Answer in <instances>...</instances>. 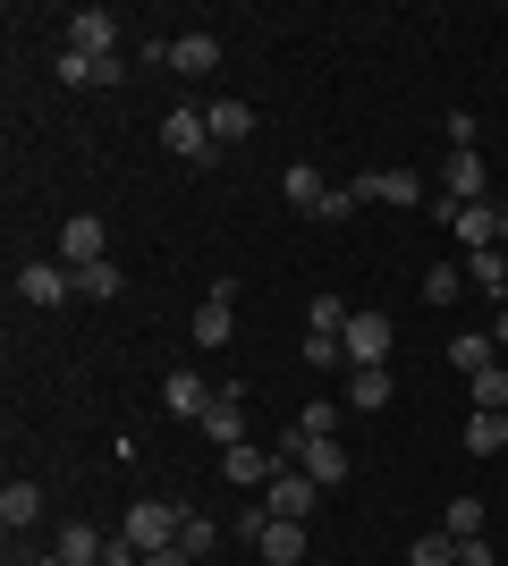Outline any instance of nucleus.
Returning a JSON list of instances; mask_svg holds the SVG:
<instances>
[{
	"label": "nucleus",
	"mask_w": 508,
	"mask_h": 566,
	"mask_svg": "<svg viewBox=\"0 0 508 566\" xmlns=\"http://www.w3.org/2000/svg\"><path fill=\"white\" fill-rule=\"evenodd\" d=\"M120 533H127V542H136V549L153 558V549H169L178 533H187V507H178V499H136Z\"/></svg>",
	"instance_id": "1"
},
{
	"label": "nucleus",
	"mask_w": 508,
	"mask_h": 566,
	"mask_svg": "<svg viewBox=\"0 0 508 566\" xmlns=\"http://www.w3.org/2000/svg\"><path fill=\"white\" fill-rule=\"evenodd\" d=\"M356 203H364L356 187H331V195H322V212H314V220H322V229H339V220H356Z\"/></svg>",
	"instance_id": "34"
},
{
	"label": "nucleus",
	"mask_w": 508,
	"mask_h": 566,
	"mask_svg": "<svg viewBox=\"0 0 508 566\" xmlns=\"http://www.w3.org/2000/svg\"><path fill=\"white\" fill-rule=\"evenodd\" d=\"M433 220H449V229L466 237V254L500 245V212H491V203H458V195H433Z\"/></svg>",
	"instance_id": "4"
},
{
	"label": "nucleus",
	"mask_w": 508,
	"mask_h": 566,
	"mask_svg": "<svg viewBox=\"0 0 508 566\" xmlns=\"http://www.w3.org/2000/svg\"><path fill=\"white\" fill-rule=\"evenodd\" d=\"M145 566H195V549H178V542H169V549H153Z\"/></svg>",
	"instance_id": "40"
},
{
	"label": "nucleus",
	"mask_w": 508,
	"mask_h": 566,
	"mask_svg": "<svg viewBox=\"0 0 508 566\" xmlns=\"http://www.w3.org/2000/svg\"><path fill=\"white\" fill-rule=\"evenodd\" d=\"M466 398L484 406V415H508V364H484V373L466 380Z\"/></svg>",
	"instance_id": "29"
},
{
	"label": "nucleus",
	"mask_w": 508,
	"mask_h": 566,
	"mask_svg": "<svg viewBox=\"0 0 508 566\" xmlns=\"http://www.w3.org/2000/svg\"><path fill=\"white\" fill-rule=\"evenodd\" d=\"M458 287H466V271H449V262H440V271H424V305H449Z\"/></svg>",
	"instance_id": "36"
},
{
	"label": "nucleus",
	"mask_w": 508,
	"mask_h": 566,
	"mask_svg": "<svg viewBox=\"0 0 508 566\" xmlns=\"http://www.w3.org/2000/svg\"><path fill=\"white\" fill-rule=\"evenodd\" d=\"M440 136H449V153H475V136H484V118H475V111H449V118H440Z\"/></svg>",
	"instance_id": "33"
},
{
	"label": "nucleus",
	"mask_w": 508,
	"mask_h": 566,
	"mask_svg": "<svg viewBox=\"0 0 508 566\" xmlns=\"http://www.w3.org/2000/svg\"><path fill=\"white\" fill-rule=\"evenodd\" d=\"M204 431H212V449H238V440H246V380H220V389H212Z\"/></svg>",
	"instance_id": "9"
},
{
	"label": "nucleus",
	"mask_w": 508,
	"mask_h": 566,
	"mask_svg": "<svg viewBox=\"0 0 508 566\" xmlns=\"http://www.w3.org/2000/svg\"><path fill=\"white\" fill-rule=\"evenodd\" d=\"M500 313H508V296H500Z\"/></svg>",
	"instance_id": "44"
},
{
	"label": "nucleus",
	"mask_w": 508,
	"mask_h": 566,
	"mask_svg": "<svg viewBox=\"0 0 508 566\" xmlns=\"http://www.w3.org/2000/svg\"><path fill=\"white\" fill-rule=\"evenodd\" d=\"M34 566H69V558H60V549H51V558H34Z\"/></svg>",
	"instance_id": "42"
},
{
	"label": "nucleus",
	"mask_w": 508,
	"mask_h": 566,
	"mask_svg": "<svg viewBox=\"0 0 508 566\" xmlns=\"http://www.w3.org/2000/svg\"><path fill=\"white\" fill-rule=\"evenodd\" d=\"M204 127H212V144H246V136H255V102L212 94V102H204Z\"/></svg>",
	"instance_id": "16"
},
{
	"label": "nucleus",
	"mask_w": 508,
	"mask_h": 566,
	"mask_svg": "<svg viewBox=\"0 0 508 566\" xmlns=\"http://www.w3.org/2000/svg\"><path fill=\"white\" fill-rule=\"evenodd\" d=\"M484 524H491V507H484V499H449V507H440V533H458V542H475V533H484Z\"/></svg>",
	"instance_id": "27"
},
{
	"label": "nucleus",
	"mask_w": 508,
	"mask_h": 566,
	"mask_svg": "<svg viewBox=\"0 0 508 566\" xmlns=\"http://www.w3.org/2000/svg\"><path fill=\"white\" fill-rule=\"evenodd\" d=\"M162 153H169V161H195V169L212 161L220 144H212V127H204V111H169L162 118Z\"/></svg>",
	"instance_id": "7"
},
{
	"label": "nucleus",
	"mask_w": 508,
	"mask_h": 566,
	"mask_svg": "<svg viewBox=\"0 0 508 566\" xmlns=\"http://www.w3.org/2000/svg\"><path fill=\"white\" fill-rule=\"evenodd\" d=\"M102 549H111V533H94L85 516L60 524V558H69V566H102Z\"/></svg>",
	"instance_id": "22"
},
{
	"label": "nucleus",
	"mask_w": 508,
	"mask_h": 566,
	"mask_svg": "<svg viewBox=\"0 0 508 566\" xmlns=\"http://www.w3.org/2000/svg\"><path fill=\"white\" fill-rule=\"evenodd\" d=\"M280 195H289V212L314 220V212H322V195H331V178H322L314 161H289V169H280Z\"/></svg>",
	"instance_id": "18"
},
{
	"label": "nucleus",
	"mask_w": 508,
	"mask_h": 566,
	"mask_svg": "<svg viewBox=\"0 0 508 566\" xmlns=\"http://www.w3.org/2000/svg\"><path fill=\"white\" fill-rule=\"evenodd\" d=\"M491 347H500V355H508V313H500V322H491Z\"/></svg>",
	"instance_id": "41"
},
{
	"label": "nucleus",
	"mask_w": 508,
	"mask_h": 566,
	"mask_svg": "<svg viewBox=\"0 0 508 566\" xmlns=\"http://www.w3.org/2000/svg\"><path fill=\"white\" fill-rule=\"evenodd\" d=\"M440 195H458V203H491V161H484V153H449V161H440Z\"/></svg>",
	"instance_id": "10"
},
{
	"label": "nucleus",
	"mask_w": 508,
	"mask_h": 566,
	"mask_svg": "<svg viewBox=\"0 0 508 566\" xmlns=\"http://www.w3.org/2000/svg\"><path fill=\"white\" fill-rule=\"evenodd\" d=\"M390 389H398V380H390V364H348V406H356V415H382Z\"/></svg>",
	"instance_id": "17"
},
{
	"label": "nucleus",
	"mask_w": 508,
	"mask_h": 566,
	"mask_svg": "<svg viewBox=\"0 0 508 566\" xmlns=\"http://www.w3.org/2000/svg\"><path fill=\"white\" fill-rule=\"evenodd\" d=\"M18 296H25V305H69V296H76V271H69V262H25V271H18Z\"/></svg>",
	"instance_id": "11"
},
{
	"label": "nucleus",
	"mask_w": 508,
	"mask_h": 566,
	"mask_svg": "<svg viewBox=\"0 0 508 566\" xmlns=\"http://www.w3.org/2000/svg\"><path fill=\"white\" fill-rule=\"evenodd\" d=\"M356 195H364V203H398V212H407V203H424V178H415V169H364Z\"/></svg>",
	"instance_id": "14"
},
{
	"label": "nucleus",
	"mask_w": 508,
	"mask_h": 566,
	"mask_svg": "<svg viewBox=\"0 0 508 566\" xmlns=\"http://www.w3.org/2000/svg\"><path fill=\"white\" fill-rule=\"evenodd\" d=\"M458 440H466V457H500L508 449V415H484V406H475Z\"/></svg>",
	"instance_id": "21"
},
{
	"label": "nucleus",
	"mask_w": 508,
	"mask_h": 566,
	"mask_svg": "<svg viewBox=\"0 0 508 566\" xmlns=\"http://www.w3.org/2000/svg\"><path fill=\"white\" fill-rule=\"evenodd\" d=\"M34 516H43V491H34V482H9V491H0V524H9V533H25Z\"/></svg>",
	"instance_id": "28"
},
{
	"label": "nucleus",
	"mask_w": 508,
	"mask_h": 566,
	"mask_svg": "<svg viewBox=\"0 0 508 566\" xmlns=\"http://www.w3.org/2000/svg\"><path fill=\"white\" fill-rule=\"evenodd\" d=\"M120 9H76L69 18V51H120Z\"/></svg>",
	"instance_id": "15"
},
{
	"label": "nucleus",
	"mask_w": 508,
	"mask_h": 566,
	"mask_svg": "<svg viewBox=\"0 0 508 566\" xmlns=\"http://www.w3.org/2000/svg\"><path fill=\"white\" fill-rule=\"evenodd\" d=\"M500 245H508V212H500Z\"/></svg>",
	"instance_id": "43"
},
{
	"label": "nucleus",
	"mask_w": 508,
	"mask_h": 566,
	"mask_svg": "<svg viewBox=\"0 0 508 566\" xmlns=\"http://www.w3.org/2000/svg\"><path fill=\"white\" fill-rule=\"evenodd\" d=\"M76 296H85V305H111V296H127V271L120 262H94V271H76Z\"/></svg>",
	"instance_id": "26"
},
{
	"label": "nucleus",
	"mask_w": 508,
	"mask_h": 566,
	"mask_svg": "<svg viewBox=\"0 0 508 566\" xmlns=\"http://www.w3.org/2000/svg\"><path fill=\"white\" fill-rule=\"evenodd\" d=\"M466 280L484 287V296H508V245H484V254H466Z\"/></svg>",
	"instance_id": "25"
},
{
	"label": "nucleus",
	"mask_w": 508,
	"mask_h": 566,
	"mask_svg": "<svg viewBox=\"0 0 508 566\" xmlns=\"http://www.w3.org/2000/svg\"><path fill=\"white\" fill-rule=\"evenodd\" d=\"M263 507H271V516H289V524H305L322 507V482L305 465H280V473H271V491H263Z\"/></svg>",
	"instance_id": "3"
},
{
	"label": "nucleus",
	"mask_w": 508,
	"mask_h": 566,
	"mask_svg": "<svg viewBox=\"0 0 508 566\" xmlns=\"http://www.w3.org/2000/svg\"><path fill=\"white\" fill-rule=\"evenodd\" d=\"M162 406L178 415V423H204V406H212V380L195 373V364H178V373L162 380Z\"/></svg>",
	"instance_id": "12"
},
{
	"label": "nucleus",
	"mask_w": 508,
	"mask_h": 566,
	"mask_svg": "<svg viewBox=\"0 0 508 566\" xmlns=\"http://www.w3.org/2000/svg\"><path fill=\"white\" fill-rule=\"evenodd\" d=\"M390 347H398V322H390V313H348V331H339V355H348V364H390Z\"/></svg>",
	"instance_id": "2"
},
{
	"label": "nucleus",
	"mask_w": 508,
	"mask_h": 566,
	"mask_svg": "<svg viewBox=\"0 0 508 566\" xmlns=\"http://www.w3.org/2000/svg\"><path fill=\"white\" fill-rule=\"evenodd\" d=\"M449 364H458L466 380L484 373V364H500V347H491V331H458V338H449Z\"/></svg>",
	"instance_id": "24"
},
{
	"label": "nucleus",
	"mask_w": 508,
	"mask_h": 566,
	"mask_svg": "<svg viewBox=\"0 0 508 566\" xmlns=\"http://www.w3.org/2000/svg\"><path fill=\"white\" fill-rule=\"evenodd\" d=\"M51 262H69V271H94V262H111V229H102L94 212H76L69 229H60V254Z\"/></svg>",
	"instance_id": "8"
},
{
	"label": "nucleus",
	"mask_w": 508,
	"mask_h": 566,
	"mask_svg": "<svg viewBox=\"0 0 508 566\" xmlns=\"http://www.w3.org/2000/svg\"><path fill=\"white\" fill-rule=\"evenodd\" d=\"M297 431H305V440H339V406H331V398H314L305 415H297Z\"/></svg>",
	"instance_id": "32"
},
{
	"label": "nucleus",
	"mask_w": 508,
	"mask_h": 566,
	"mask_svg": "<svg viewBox=\"0 0 508 566\" xmlns=\"http://www.w3.org/2000/svg\"><path fill=\"white\" fill-rule=\"evenodd\" d=\"M212 542H220L212 524H204V516H187V533H178V549H195V558H204V549H212Z\"/></svg>",
	"instance_id": "38"
},
{
	"label": "nucleus",
	"mask_w": 508,
	"mask_h": 566,
	"mask_svg": "<svg viewBox=\"0 0 508 566\" xmlns=\"http://www.w3.org/2000/svg\"><path fill=\"white\" fill-rule=\"evenodd\" d=\"M220 473H229L238 491H271L280 457H271V449H255V440H238V449H220Z\"/></svg>",
	"instance_id": "13"
},
{
	"label": "nucleus",
	"mask_w": 508,
	"mask_h": 566,
	"mask_svg": "<svg viewBox=\"0 0 508 566\" xmlns=\"http://www.w3.org/2000/svg\"><path fill=\"white\" fill-rule=\"evenodd\" d=\"M458 566H500V558H491V542L475 533V542H458Z\"/></svg>",
	"instance_id": "39"
},
{
	"label": "nucleus",
	"mask_w": 508,
	"mask_h": 566,
	"mask_svg": "<svg viewBox=\"0 0 508 566\" xmlns=\"http://www.w3.org/2000/svg\"><path fill=\"white\" fill-rule=\"evenodd\" d=\"M305 331H348V296H314V305H305Z\"/></svg>",
	"instance_id": "31"
},
{
	"label": "nucleus",
	"mask_w": 508,
	"mask_h": 566,
	"mask_svg": "<svg viewBox=\"0 0 508 566\" xmlns=\"http://www.w3.org/2000/svg\"><path fill=\"white\" fill-rule=\"evenodd\" d=\"M297 465L314 473L322 491H339V482H348V449H339V440H305V457H297Z\"/></svg>",
	"instance_id": "23"
},
{
	"label": "nucleus",
	"mask_w": 508,
	"mask_h": 566,
	"mask_svg": "<svg viewBox=\"0 0 508 566\" xmlns=\"http://www.w3.org/2000/svg\"><path fill=\"white\" fill-rule=\"evenodd\" d=\"M162 69H178V76H212V69H220V34H178Z\"/></svg>",
	"instance_id": "19"
},
{
	"label": "nucleus",
	"mask_w": 508,
	"mask_h": 566,
	"mask_svg": "<svg viewBox=\"0 0 508 566\" xmlns=\"http://www.w3.org/2000/svg\"><path fill=\"white\" fill-rule=\"evenodd\" d=\"M407 566H458V533H440V524H433V533H415Z\"/></svg>",
	"instance_id": "30"
},
{
	"label": "nucleus",
	"mask_w": 508,
	"mask_h": 566,
	"mask_svg": "<svg viewBox=\"0 0 508 566\" xmlns=\"http://www.w3.org/2000/svg\"><path fill=\"white\" fill-rule=\"evenodd\" d=\"M297 355H305V364H314V373H331V364H348V355H339V338H331V331H305V347H297Z\"/></svg>",
	"instance_id": "35"
},
{
	"label": "nucleus",
	"mask_w": 508,
	"mask_h": 566,
	"mask_svg": "<svg viewBox=\"0 0 508 566\" xmlns=\"http://www.w3.org/2000/svg\"><path fill=\"white\" fill-rule=\"evenodd\" d=\"M120 76H127V51H60V85H76V94H102Z\"/></svg>",
	"instance_id": "5"
},
{
	"label": "nucleus",
	"mask_w": 508,
	"mask_h": 566,
	"mask_svg": "<svg viewBox=\"0 0 508 566\" xmlns=\"http://www.w3.org/2000/svg\"><path fill=\"white\" fill-rule=\"evenodd\" d=\"M263 524H271L263 499H255V507H238V542H263Z\"/></svg>",
	"instance_id": "37"
},
{
	"label": "nucleus",
	"mask_w": 508,
	"mask_h": 566,
	"mask_svg": "<svg viewBox=\"0 0 508 566\" xmlns=\"http://www.w3.org/2000/svg\"><path fill=\"white\" fill-rule=\"evenodd\" d=\"M238 338V280H212V296L195 305V347H229Z\"/></svg>",
	"instance_id": "6"
},
{
	"label": "nucleus",
	"mask_w": 508,
	"mask_h": 566,
	"mask_svg": "<svg viewBox=\"0 0 508 566\" xmlns=\"http://www.w3.org/2000/svg\"><path fill=\"white\" fill-rule=\"evenodd\" d=\"M255 549H263V566H305V524L271 516V524H263V542H255Z\"/></svg>",
	"instance_id": "20"
}]
</instances>
